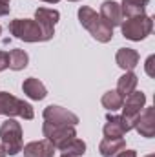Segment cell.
Instances as JSON below:
<instances>
[{"label":"cell","instance_id":"1","mask_svg":"<svg viewBox=\"0 0 155 157\" xmlns=\"http://www.w3.org/2000/svg\"><path fill=\"white\" fill-rule=\"evenodd\" d=\"M77 15H78V22L91 33V37L95 40L106 44V42H110V40L113 39V28H110L100 18V15L97 11H93L91 7H88V6L78 7Z\"/></svg>","mask_w":155,"mask_h":157},{"label":"cell","instance_id":"14","mask_svg":"<svg viewBox=\"0 0 155 157\" xmlns=\"http://www.w3.org/2000/svg\"><path fill=\"white\" fill-rule=\"evenodd\" d=\"M115 62L124 71H133L135 66L139 64V53L131 48H120L115 55Z\"/></svg>","mask_w":155,"mask_h":157},{"label":"cell","instance_id":"27","mask_svg":"<svg viewBox=\"0 0 155 157\" xmlns=\"http://www.w3.org/2000/svg\"><path fill=\"white\" fill-rule=\"evenodd\" d=\"M42 2H47V4H57V2H60V0H42Z\"/></svg>","mask_w":155,"mask_h":157},{"label":"cell","instance_id":"31","mask_svg":"<svg viewBox=\"0 0 155 157\" xmlns=\"http://www.w3.org/2000/svg\"><path fill=\"white\" fill-rule=\"evenodd\" d=\"M0 33H2V26H0Z\"/></svg>","mask_w":155,"mask_h":157},{"label":"cell","instance_id":"21","mask_svg":"<svg viewBox=\"0 0 155 157\" xmlns=\"http://www.w3.org/2000/svg\"><path fill=\"white\" fill-rule=\"evenodd\" d=\"M60 152H64V154H68V155H73V157H80L86 154V143L82 141V139H71Z\"/></svg>","mask_w":155,"mask_h":157},{"label":"cell","instance_id":"17","mask_svg":"<svg viewBox=\"0 0 155 157\" xmlns=\"http://www.w3.org/2000/svg\"><path fill=\"white\" fill-rule=\"evenodd\" d=\"M148 4H150V0H122L120 9H122V15H124V17L133 18V17L144 15Z\"/></svg>","mask_w":155,"mask_h":157},{"label":"cell","instance_id":"13","mask_svg":"<svg viewBox=\"0 0 155 157\" xmlns=\"http://www.w3.org/2000/svg\"><path fill=\"white\" fill-rule=\"evenodd\" d=\"M22 152H24V157H53L55 146L47 139H42V141L28 143L26 146H22Z\"/></svg>","mask_w":155,"mask_h":157},{"label":"cell","instance_id":"12","mask_svg":"<svg viewBox=\"0 0 155 157\" xmlns=\"http://www.w3.org/2000/svg\"><path fill=\"white\" fill-rule=\"evenodd\" d=\"M100 18L110 26V28H115V26H120L122 24V9H120V4L115 2V0H106L102 2L100 6Z\"/></svg>","mask_w":155,"mask_h":157},{"label":"cell","instance_id":"30","mask_svg":"<svg viewBox=\"0 0 155 157\" xmlns=\"http://www.w3.org/2000/svg\"><path fill=\"white\" fill-rule=\"evenodd\" d=\"M146 157H155V155H153V154H150V155H146Z\"/></svg>","mask_w":155,"mask_h":157},{"label":"cell","instance_id":"22","mask_svg":"<svg viewBox=\"0 0 155 157\" xmlns=\"http://www.w3.org/2000/svg\"><path fill=\"white\" fill-rule=\"evenodd\" d=\"M155 62V55H150L148 57V60H146V73L150 75V77H155V70H153V64Z\"/></svg>","mask_w":155,"mask_h":157},{"label":"cell","instance_id":"16","mask_svg":"<svg viewBox=\"0 0 155 157\" xmlns=\"http://www.w3.org/2000/svg\"><path fill=\"white\" fill-rule=\"evenodd\" d=\"M126 148V143L122 137H117V139H112V137H104L99 144V152L102 157H115L120 150Z\"/></svg>","mask_w":155,"mask_h":157},{"label":"cell","instance_id":"19","mask_svg":"<svg viewBox=\"0 0 155 157\" xmlns=\"http://www.w3.org/2000/svg\"><path fill=\"white\" fill-rule=\"evenodd\" d=\"M7 55H9V68L13 71L24 70L28 66V62H29V55L24 49H11Z\"/></svg>","mask_w":155,"mask_h":157},{"label":"cell","instance_id":"6","mask_svg":"<svg viewBox=\"0 0 155 157\" xmlns=\"http://www.w3.org/2000/svg\"><path fill=\"white\" fill-rule=\"evenodd\" d=\"M42 133L44 137L59 150H62L71 139L77 137V132H75V126H66V124H53V122H44L42 126Z\"/></svg>","mask_w":155,"mask_h":157},{"label":"cell","instance_id":"8","mask_svg":"<svg viewBox=\"0 0 155 157\" xmlns=\"http://www.w3.org/2000/svg\"><path fill=\"white\" fill-rule=\"evenodd\" d=\"M42 115H44V121L53 122V124H66V126H77L78 124V117L73 112H70L62 106H57V104L46 106Z\"/></svg>","mask_w":155,"mask_h":157},{"label":"cell","instance_id":"15","mask_svg":"<svg viewBox=\"0 0 155 157\" xmlns=\"http://www.w3.org/2000/svg\"><path fill=\"white\" fill-rule=\"evenodd\" d=\"M22 90H24V93H26L29 99H33V101H42V99H46V95H47L46 86L35 77L26 78V80L22 82Z\"/></svg>","mask_w":155,"mask_h":157},{"label":"cell","instance_id":"4","mask_svg":"<svg viewBox=\"0 0 155 157\" xmlns=\"http://www.w3.org/2000/svg\"><path fill=\"white\" fill-rule=\"evenodd\" d=\"M153 29V18L148 15H141V17H133V18H126L120 24V31L124 35V39L139 42L144 40Z\"/></svg>","mask_w":155,"mask_h":157},{"label":"cell","instance_id":"28","mask_svg":"<svg viewBox=\"0 0 155 157\" xmlns=\"http://www.w3.org/2000/svg\"><path fill=\"white\" fill-rule=\"evenodd\" d=\"M60 157H73V155H68V154H62Z\"/></svg>","mask_w":155,"mask_h":157},{"label":"cell","instance_id":"2","mask_svg":"<svg viewBox=\"0 0 155 157\" xmlns=\"http://www.w3.org/2000/svg\"><path fill=\"white\" fill-rule=\"evenodd\" d=\"M0 141H2V148L6 154L9 155H17L18 152H22L24 141H22V128L15 119H7L2 122L0 126Z\"/></svg>","mask_w":155,"mask_h":157},{"label":"cell","instance_id":"25","mask_svg":"<svg viewBox=\"0 0 155 157\" xmlns=\"http://www.w3.org/2000/svg\"><path fill=\"white\" fill-rule=\"evenodd\" d=\"M115 157H137V152H135V150H126V148H124V150H120Z\"/></svg>","mask_w":155,"mask_h":157},{"label":"cell","instance_id":"24","mask_svg":"<svg viewBox=\"0 0 155 157\" xmlns=\"http://www.w3.org/2000/svg\"><path fill=\"white\" fill-rule=\"evenodd\" d=\"M9 2H11V0H0V17H6V15H9V11H11V6H9Z\"/></svg>","mask_w":155,"mask_h":157},{"label":"cell","instance_id":"10","mask_svg":"<svg viewBox=\"0 0 155 157\" xmlns=\"http://www.w3.org/2000/svg\"><path fill=\"white\" fill-rule=\"evenodd\" d=\"M106 124H104V137H112V139H117V137H122L124 133H128L130 130H133V124L124 119L122 115H112L108 113L106 117Z\"/></svg>","mask_w":155,"mask_h":157},{"label":"cell","instance_id":"29","mask_svg":"<svg viewBox=\"0 0 155 157\" xmlns=\"http://www.w3.org/2000/svg\"><path fill=\"white\" fill-rule=\"evenodd\" d=\"M68 2H80V0H68Z\"/></svg>","mask_w":155,"mask_h":157},{"label":"cell","instance_id":"26","mask_svg":"<svg viewBox=\"0 0 155 157\" xmlns=\"http://www.w3.org/2000/svg\"><path fill=\"white\" fill-rule=\"evenodd\" d=\"M6 155H7V154L4 152V148H2V144H0V157H6Z\"/></svg>","mask_w":155,"mask_h":157},{"label":"cell","instance_id":"9","mask_svg":"<svg viewBox=\"0 0 155 157\" xmlns=\"http://www.w3.org/2000/svg\"><path fill=\"white\" fill-rule=\"evenodd\" d=\"M60 13L57 9H49V7H39L35 11V20L39 22V26L42 28L46 39L51 40L55 35V24L59 22Z\"/></svg>","mask_w":155,"mask_h":157},{"label":"cell","instance_id":"23","mask_svg":"<svg viewBox=\"0 0 155 157\" xmlns=\"http://www.w3.org/2000/svg\"><path fill=\"white\" fill-rule=\"evenodd\" d=\"M9 68V55L6 51H0V71Z\"/></svg>","mask_w":155,"mask_h":157},{"label":"cell","instance_id":"18","mask_svg":"<svg viewBox=\"0 0 155 157\" xmlns=\"http://www.w3.org/2000/svg\"><path fill=\"white\" fill-rule=\"evenodd\" d=\"M137 82H139V78H137V75L133 71H126L122 77L119 78V82H117V91L122 97H128L131 91H135Z\"/></svg>","mask_w":155,"mask_h":157},{"label":"cell","instance_id":"7","mask_svg":"<svg viewBox=\"0 0 155 157\" xmlns=\"http://www.w3.org/2000/svg\"><path fill=\"white\" fill-rule=\"evenodd\" d=\"M144 104H146V95L142 91H131L128 97H124V102H122V117L128 119L135 126V119L139 117V113L142 112Z\"/></svg>","mask_w":155,"mask_h":157},{"label":"cell","instance_id":"3","mask_svg":"<svg viewBox=\"0 0 155 157\" xmlns=\"http://www.w3.org/2000/svg\"><path fill=\"white\" fill-rule=\"evenodd\" d=\"M9 33L17 39L24 42H47L42 28L39 26L37 20L29 18H15L9 22Z\"/></svg>","mask_w":155,"mask_h":157},{"label":"cell","instance_id":"20","mask_svg":"<svg viewBox=\"0 0 155 157\" xmlns=\"http://www.w3.org/2000/svg\"><path fill=\"white\" fill-rule=\"evenodd\" d=\"M122 102H124V97L117 91V90H110L102 95V106L110 112H115L122 108Z\"/></svg>","mask_w":155,"mask_h":157},{"label":"cell","instance_id":"11","mask_svg":"<svg viewBox=\"0 0 155 157\" xmlns=\"http://www.w3.org/2000/svg\"><path fill=\"white\" fill-rule=\"evenodd\" d=\"M133 130H137L142 137L152 139L155 135V108H152V106L144 108V110L139 113V117L135 119Z\"/></svg>","mask_w":155,"mask_h":157},{"label":"cell","instance_id":"5","mask_svg":"<svg viewBox=\"0 0 155 157\" xmlns=\"http://www.w3.org/2000/svg\"><path fill=\"white\" fill-rule=\"evenodd\" d=\"M0 115L22 117L26 121H31L35 117V112H33V106L29 102H24L22 99H17L9 91H2L0 93Z\"/></svg>","mask_w":155,"mask_h":157}]
</instances>
